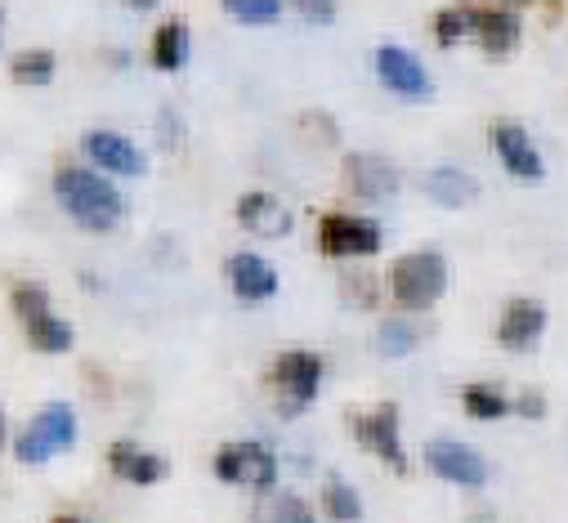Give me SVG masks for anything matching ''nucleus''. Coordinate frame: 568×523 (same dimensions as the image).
Returning <instances> with one entry per match:
<instances>
[{"mask_svg": "<svg viewBox=\"0 0 568 523\" xmlns=\"http://www.w3.org/2000/svg\"><path fill=\"white\" fill-rule=\"evenodd\" d=\"M420 188L430 193L439 206H466V202L479 197V184H475L466 171H457V166H439V171H430V175L420 180Z\"/></svg>", "mask_w": 568, "mask_h": 523, "instance_id": "obj_18", "label": "nucleus"}, {"mask_svg": "<svg viewBox=\"0 0 568 523\" xmlns=\"http://www.w3.org/2000/svg\"><path fill=\"white\" fill-rule=\"evenodd\" d=\"M273 384L282 389V399H287V417H296L318 394V384H323V358L318 353H305V349L282 353L273 362Z\"/></svg>", "mask_w": 568, "mask_h": 523, "instance_id": "obj_5", "label": "nucleus"}, {"mask_svg": "<svg viewBox=\"0 0 568 523\" xmlns=\"http://www.w3.org/2000/svg\"><path fill=\"white\" fill-rule=\"evenodd\" d=\"M10 72H14V81H19V85H45V81L54 76V54H50V50H32V54H19Z\"/></svg>", "mask_w": 568, "mask_h": 523, "instance_id": "obj_24", "label": "nucleus"}, {"mask_svg": "<svg viewBox=\"0 0 568 523\" xmlns=\"http://www.w3.org/2000/svg\"><path fill=\"white\" fill-rule=\"evenodd\" d=\"M376 72L403 99H425V94H430V72H425L420 59L407 54L403 45H381L376 50Z\"/></svg>", "mask_w": 568, "mask_h": 523, "instance_id": "obj_9", "label": "nucleus"}, {"mask_svg": "<svg viewBox=\"0 0 568 523\" xmlns=\"http://www.w3.org/2000/svg\"><path fill=\"white\" fill-rule=\"evenodd\" d=\"M0 439H6V421H0Z\"/></svg>", "mask_w": 568, "mask_h": 523, "instance_id": "obj_32", "label": "nucleus"}, {"mask_svg": "<svg viewBox=\"0 0 568 523\" xmlns=\"http://www.w3.org/2000/svg\"><path fill=\"white\" fill-rule=\"evenodd\" d=\"M85 157L99 162L112 175H144V157H139V148L121 135H112V130H94V135H85Z\"/></svg>", "mask_w": 568, "mask_h": 523, "instance_id": "obj_13", "label": "nucleus"}, {"mask_svg": "<svg viewBox=\"0 0 568 523\" xmlns=\"http://www.w3.org/2000/svg\"><path fill=\"white\" fill-rule=\"evenodd\" d=\"M425 465H430L439 479L457 483V488H479L484 483V461L475 457V448L453 443V439H439V443L425 448Z\"/></svg>", "mask_w": 568, "mask_h": 523, "instance_id": "obj_11", "label": "nucleus"}, {"mask_svg": "<svg viewBox=\"0 0 568 523\" xmlns=\"http://www.w3.org/2000/svg\"><path fill=\"white\" fill-rule=\"evenodd\" d=\"M470 32H475V41L484 45V54H493V59H501V54H510L515 45H519V19L510 14V10H475L470 14Z\"/></svg>", "mask_w": 568, "mask_h": 523, "instance_id": "obj_14", "label": "nucleus"}, {"mask_svg": "<svg viewBox=\"0 0 568 523\" xmlns=\"http://www.w3.org/2000/svg\"><path fill=\"white\" fill-rule=\"evenodd\" d=\"M519 412H524L528 421H537V417L546 412V403H541V394H524V399H519Z\"/></svg>", "mask_w": 568, "mask_h": 523, "instance_id": "obj_29", "label": "nucleus"}, {"mask_svg": "<svg viewBox=\"0 0 568 523\" xmlns=\"http://www.w3.org/2000/svg\"><path fill=\"white\" fill-rule=\"evenodd\" d=\"M54 193L59 202L68 206V215L77 224H85L90 233H108L116 219H121V193L99 180L94 171H81V166H63L54 175Z\"/></svg>", "mask_w": 568, "mask_h": 523, "instance_id": "obj_1", "label": "nucleus"}, {"mask_svg": "<svg viewBox=\"0 0 568 523\" xmlns=\"http://www.w3.org/2000/svg\"><path fill=\"white\" fill-rule=\"evenodd\" d=\"M301 14L314 19V23H332L336 19V0H296Z\"/></svg>", "mask_w": 568, "mask_h": 523, "instance_id": "obj_28", "label": "nucleus"}, {"mask_svg": "<svg viewBox=\"0 0 568 523\" xmlns=\"http://www.w3.org/2000/svg\"><path fill=\"white\" fill-rule=\"evenodd\" d=\"M493 148H497V157H501V166L510 171V175H519V180H541V153H537V144H532V135L519 125V121H497L493 125Z\"/></svg>", "mask_w": 568, "mask_h": 523, "instance_id": "obj_8", "label": "nucleus"}, {"mask_svg": "<svg viewBox=\"0 0 568 523\" xmlns=\"http://www.w3.org/2000/svg\"><path fill=\"white\" fill-rule=\"evenodd\" d=\"M54 523H81V519H54Z\"/></svg>", "mask_w": 568, "mask_h": 523, "instance_id": "obj_31", "label": "nucleus"}, {"mask_svg": "<svg viewBox=\"0 0 568 523\" xmlns=\"http://www.w3.org/2000/svg\"><path fill=\"white\" fill-rule=\"evenodd\" d=\"M323 505H327V514L332 519H341V523H358L363 519V501H358V492L345 483V479H327V488H323Z\"/></svg>", "mask_w": 568, "mask_h": 523, "instance_id": "obj_22", "label": "nucleus"}, {"mask_svg": "<svg viewBox=\"0 0 568 523\" xmlns=\"http://www.w3.org/2000/svg\"><path fill=\"white\" fill-rule=\"evenodd\" d=\"M412 345H416V331H412L407 322L389 318V322L381 327V340H376V349H381L385 358H403V353H412Z\"/></svg>", "mask_w": 568, "mask_h": 523, "instance_id": "obj_26", "label": "nucleus"}, {"mask_svg": "<svg viewBox=\"0 0 568 523\" xmlns=\"http://www.w3.org/2000/svg\"><path fill=\"white\" fill-rule=\"evenodd\" d=\"M215 474H220L224 483H246V488H255V492H268L273 479H277V461H273V452L260 448V443H233V448H224V452L215 457Z\"/></svg>", "mask_w": 568, "mask_h": 523, "instance_id": "obj_6", "label": "nucleus"}, {"mask_svg": "<svg viewBox=\"0 0 568 523\" xmlns=\"http://www.w3.org/2000/svg\"><path fill=\"white\" fill-rule=\"evenodd\" d=\"M184 59H189V28L184 23H162L158 41H153V63L162 72H175Z\"/></svg>", "mask_w": 568, "mask_h": 523, "instance_id": "obj_21", "label": "nucleus"}, {"mask_svg": "<svg viewBox=\"0 0 568 523\" xmlns=\"http://www.w3.org/2000/svg\"><path fill=\"white\" fill-rule=\"evenodd\" d=\"M466 32H470V14H466V10H444V14L435 19V37H439V45H457Z\"/></svg>", "mask_w": 568, "mask_h": 523, "instance_id": "obj_27", "label": "nucleus"}, {"mask_svg": "<svg viewBox=\"0 0 568 523\" xmlns=\"http://www.w3.org/2000/svg\"><path fill=\"white\" fill-rule=\"evenodd\" d=\"M14 314H19V322L28 327V340H32L41 353H63V349H72V327L50 314V300H45L41 287H14Z\"/></svg>", "mask_w": 568, "mask_h": 523, "instance_id": "obj_3", "label": "nucleus"}, {"mask_svg": "<svg viewBox=\"0 0 568 523\" xmlns=\"http://www.w3.org/2000/svg\"><path fill=\"white\" fill-rule=\"evenodd\" d=\"M354 434H358V443L363 448H372L385 465H394V470H407V457H403V443H398V408H376V412H367V417H358L354 421Z\"/></svg>", "mask_w": 568, "mask_h": 523, "instance_id": "obj_10", "label": "nucleus"}, {"mask_svg": "<svg viewBox=\"0 0 568 523\" xmlns=\"http://www.w3.org/2000/svg\"><path fill=\"white\" fill-rule=\"evenodd\" d=\"M224 10L242 23H273L282 14V0H224Z\"/></svg>", "mask_w": 568, "mask_h": 523, "instance_id": "obj_25", "label": "nucleus"}, {"mask_svg": "<svg viewBox=\"0 0 568 523\" xmlns=\"http://www.w3.org/2000/svg\"><path fill=\"white\" fill-rule=\"evenodd\" d=\"M237 219L260 237H287L292 233V211L268 193H246L237 202Z\"/></svg>", "mask_w": 568, "mask_h": 523, "instance_id": "obj_16", "label": "nucleus"}, {"mask_svg": "<svg viewBox=\"0 0 568 523\" xmlns=\"http://www.w3.org/2000/svg\"><path fill=\"white\" fill-rule=\"evenodd\" d=\"M112 470H116L121 479L139 483V488H149V483H158V479L166 474V461L139 452V448H130V443H112Z\"/></svg>", "mask_w": 568, "mask_h": 523, "instance_id": "obj_19", "label": "nucleus"}, {"mask_svg": "<svg viewBox=\"0 0 568 523\" xmlns=\"http://www.w3.org/2000/svg\"><path fill=\"white\" fill-rule=\"evenodd\" d=\"M130 6H134V10H153V6H158V0H130Z\"/></svg>", "mask_w": 568, "mask_h": 523, "instance_id": "obj_30", "label": "nucleus"}, {"mask_svg": "<svg viewBox=\"0 0 568 523\" xmlns=\"http://www.w3.org/2000/svg\"><path fill=\"white\" fill-rule=\"evenodd\" d=\"M318 242L327 255H376L381 250V228L372 219L358 215H323L318 224Z\"/></svg>", "mask_w": 568, "mask_h": 523, "instance_id": "obj_7", "label": "nucleus"}, {"mask_svg": "<svg viewBox=\"0 0 568 523\" xmlns=\"http://www.w3.org/2000/svg\"><path fill=\"white\" fill-rule=\"evenodd\" d=\"M229 283H233V291L242 300H268L277 291V274L268 269V259H260L251 250H242V255L229 259Z\"/></svg>", "mask_w": 568, "mask_h": 523, "instance_id": "obj_17", "label": "nucleus"}, {"mask_svg": "<svg viewBox=\"0 0 568 523\" xmlns=\"http://www.w3.org/2000/svg\"><path fill=\"white\" fill-rule=\"evenodd\" d=\"M462 403H466V412H470L475 421H497V417H506V412H510V403L497 394L493 384H470L466 394H462Z\"/></svg>", "mask_w": 568, "mask_h": 523, "instance_id": "obj_23", "label": "nucleus"}, {"mask_svg": "<svg viewBox=\"0 0 568 523\" xmlns=\"http://www.w3.org/2000/svg\"><path fill=\"white\" fill-rule=\"evenodd\" d=\"M255 523H314V510L292 492H277L255 505Z\"/></svg>", "mask_w": 568, "mask_h": 523, "instance_id": "obj_20", "label": "nucleus"}, {"mask_svg": "<svg viewBox=\"0 0 568 523\" xmlns=\"http://www.w3.org/2000/svg\"><path fill=\"white\" fill-rule=\"evenodd\" d=\"M389 291L407 309H430L448 291V265L435 250H412L389 269Z\"/></svg>", "mask_w": 568, "mask_h": 523, "instance_id": "obj_2", "label": "nucleus"}, {"mask_svg": "<svg viewBox=\"0 0 568 523\" xmlns=\"http://www.w3.org/2000/svg\"><path fill=\"white\" fill-rule=\"evenodd\" d=\"M541 331H546V309L537 300H510L501 322H497V340L506 349H528Z\"/></svg>", "mask_w": 568, "mask_h": 523, "instance_id": "obj_15", "label": "nucleus"}, {"mask_svg": "<svg viewBox=\"0 0 568 523\" xmlns=\"http://www.w3.org/2000/svg\"><path fill=\"white\" fill-rule=\"evenodd\" d=\"M345 180H349L354 197H363V202H385V197H394V188H398V171H394L389 162L363 157V153L345 162Z\"/></svg>", "mask_w": 568, "mask_h": 523, "instance_id": "obj_12", "label": "nucleus"}, {"mask_svg": "<svg viewBox=\"0 0 568 523\" xmlns=\"http://www.w3.org/2000/svg\"><path fill=\"white\" fill-rule=\"evenodd\" d=\"M77 439V417H72V408L68 403H50V408H41V417L23 430V439H19V461L23 465H41V461H50L59 448H68Z\"/></svg>", "mask_w": 568, "mask_h": 523, "instance_id": "obj_4", "label": "nucleus"}]
</instances>
